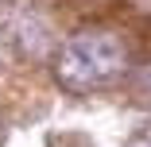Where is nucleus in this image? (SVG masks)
Returning <instances> with one entry per match:
<instances>
[{"mask_svg":"<svg viewBox=\"0 0 151 147\" xmlns=\"http://www.w3.org/2000/svg\"><path fill=\"white\" fill-rule=\"evenodd\" d=\"M132 93H136L139 101L151 105V62H147L143 70H136V77H132Z\"/></svg>","mask_w":151,"mask_h":147,"instance_id":"f03ea898","label":"nucleus"},{"mask_svg":"<svg viewBox=\"0 0 151 147\" xmlns=\"http://www.w3.org/2000/svg\"><path fill=\"white\" fill-rule=\"evenodd\" d=\"M136 4H139V0H136ZM147 8H151V0H147Z\"/></svg>","mask_w":151,"mask_h":147,"instance_id":"20e7f679","label":"nucleus"},{"mask_svg":"<svg viewBox=\"0 0 151 147\" xmlns=\"http://www.w3.org/2000/svg\"><path fill=\"white\" fill-rule=\"evenodd\" d=\"M136 147H151V132H147V136H143V139H139Z\"/></svg>","mask_w":151,"mask_h":147,"instance_id":"7ed1b4c3","label":"nucleus"},{"mask_svg":"<svg viewBox=\"0 0 151 147\" xmlns=\"http://www.w3.org/2000/svg\"><path fill=\"white\" fill-rule=\"evenodd\" d=\"M54 74L74 93H93L101 85H112L124 74V43L112 31H101V27L78 31L58 47Z\"/></svg>","mask_w":151,"mask_h":147,"instance_id":"f257e3e1","label":"nucleus"}]
</instances>
